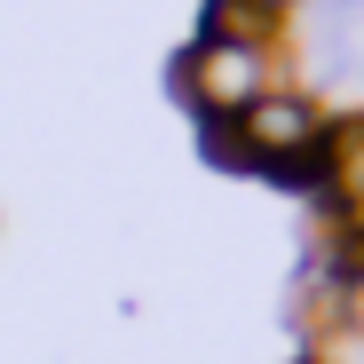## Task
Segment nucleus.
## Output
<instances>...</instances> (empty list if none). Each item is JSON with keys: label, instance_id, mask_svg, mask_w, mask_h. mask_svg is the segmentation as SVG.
Segmentation results:
<instances>
[{"label": "nucleus", "instance_id": "39448f33", "mask_svg": "<svg viewBox=\"0 0 364 364\" xmlns=\"http://www.w3.org/2000/svg\"><path fill=\"white\" fill-rule=\"evenodd\" d=\"M254 9H269V16H293V9H301V0H254Z\"/></svg>", "mask_w": 364, "mask_h": 364}, {"label": "nucleus", "instance_id": "20e7f679", "mask_svg": "<svg viewBox=\"0 0 364 364\" xmlns=\"http://www.w3.org/2000/svg\"><path fill=\"white\" fill-rule=\"evenodd\" d=\"M277 24L269 9H254V0H206L198 9V40H230V48H277Z\"/></svg>", "mask_w": 364, "mask_h": 364}, {"label": "nucleus", "instance_id": "f03ea898", "mask_svg": "<svg viewBox=\"0 0 364 364\" xmlns=\"http://www.w3.org/2000/svg\"><path fill=\"white\" fill-rule=\"evenodd\" d=\"M174 87L191 95L198 127H230L237 111H254L277 80V48H230V40H191V55L174 64Z\"/></svg>", "mask_w": 364, "mask_h": 364}, {"label": "nucleus", "instance_id": "7ed1b4c3", "mask_svg": "<svg viewBox=\"0 0 364 364\" xmlns=\"http://www.w3.org/2000/svg\"><path fill=\"white\" fill-rule=\"evenodd\" d=\"M333 198H364V111L325 119V191H317V206H333Z\"/></svg>", "mask_w": 364, "mask_h": 364}, {"label": "nucleus", "instance_id": "f257e3e1", "mask_svg": "<svg viewBox=\"0 0 364 364\" xmlns=\"http://www.w3.org/2000/svg\"><path fill=\"white\" fill-rule=\"evenodd\" d=\"M325 103L309 87H269L254 111H237L230 127H206V151L222 166H246V174H285L301 159H325Z\"/></svg>", "mask_w": 364, "mask_h": 364}]
</instances>
